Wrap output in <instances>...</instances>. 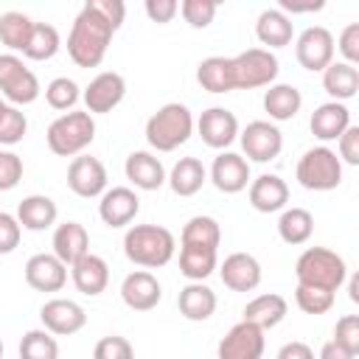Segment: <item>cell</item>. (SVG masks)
I'll return each mask as SVG.
<instances>
[{"mask_svg": "<svg viewBox=\"0 0 359 359\" xmlns=\"http://www.w3.org/2000/svg\"><path fill=\"white\" fill-rule=\"evenodd\" d=\"M115 28L109 25V20L98 11L95 0H87L81 6V11L76 14L70 34H67V56L79 65V67H98L107 56V48L112 42Z\"/></svg>", "mask_w": 359, "mask_h": 359, "instance_id": "6da1fadb", "label": "cell"}, {"mask_svg": "<svg viewBox=\"0 0 359 359\" xmlns=\"http://www.w3.org/2000/svg\"><path fill=\"white\" fill-rule=\"evenodd\" d=\"M177 238L163 224H132L123 236V255L143 269H160L174 258Z\"/></svg>", "mask_w": 359, "mask_h": 359, "instance_id": "7a4b0ae2", "label": "cell"}, {"mask_svg": "<svg viewBox=\"0 0 359 359\" xmlns=\"http://www.w3.org/2000/svg\"><path fill=\"white\" fill-rule=\"evenodd\" d=\"M194 115L185 104L168 101L146 121V140L154 151H174L194 135Z\"/></svg>", "mask_w": 359, "mask_h": 359, "instance_id": "3957f363", "label": "cell"}, {"mask_svg": "<svg viewBox=\"0 0 359 359\" xmlns=\"http://www.w3.org/2000/svg\"><path fill=\"white\" fill-rule=\"evenodd\" d=\"M294 278L303 286H317L337 294V289L348 278V264L339 252L328 247H306L294 264Z\"/></svg>", "mask_w": 359, "mask_h": 359, "instance_id": "277c9868", "label": "cell"}, {"mask_svg": "<svg viewBox=\"0 0 359 359\" xmlns=\"http://www.w3.org/2000/svg\"><path fill=\"white\" fill-rule=\"evenodd\" d=\"M48 149L59 157H79L95 140V121L87 109L62 112L45 132Z\"/></svg>", "mask_w": 359, "mask_h": 359, "instance_id": "5b68a950", "label": "cell"}, {"mask_svg": "<svg viewBox=\"0 0 359 359\" xmlns=\"http://www.w3.org/2000/svg\"><path fill=\"white\" fill-rule=\"evenodd\" d=\"M294 177L306 191H334L342 182V163L334 149L311 146L300 154L294 165Z\"/></svg>", "mask_w": 359, "mask_h": 359, "instance_id": "8992f818", "label": "cell"}, {"mask_svg": "<svg viewBox=\"0 0 359 359\" xmlns=\"http://www.w3.org/2000/svg\"><path fill=\"white\" fill-rule=\"evenodd\" d=\"M233 65V81L236 90H255V87H269L278 79V56L266 48H247L236 56H230Z\"/></svg>", "mask_w": 359, "mask_h": 359, "instance_id": "52a82bcc", "label": "cell"}, {"mask_svg": "<svg viewBox=\"0 0 359 359\" xmlns=\"http://www.w3.org/2000/svg\"><path fill=\"white\" fill-rule=\"evenodd\" d=\"M238 143H241V157L250 163H269L280 154L283 149V135L272 121H250L244 129H238Z\"/></svg>", "mask_w": 359, "mask_h": 359, "instance_id": "ba28073f", "label": "cell"}, {"mask_svg": "<svg viewBox=\"0 0 359 359\" xmlns=\"http://www.w3.org/2000/svg\"><path fill=\"white\" fill-rule=\"evenodd\" d=\"M294 56L303 70L323 73L334 62V34L325 25H309L294 39Z\"/></svg>", "mask_w": 359, "mask_h": 359, "instance_id": "9c48e42d", "label": "cell"}, {"mask_svg": "<svg viewBox=\"0 0 359 359\" xmlns=\"http://www.w3.org/2000/svg\"><path fill=\"white\" fill-rule=\"evenodd\" d=\"M107 168L93 154H79L67 165V188L81 199H95L107 191Z\"/></svg>", "mask_w": 359, "mask_h": 359, "instance_id": "30bf717a", "label": "cell"}, {"mask_svg": "<svg viewBox=\"0 0 359 359\" xmlns=\"http://www.w3.org/2000/svg\"><path fill=\"white\" fill-rule=\"evenodd\" d=\"M266 337L252 323H236L216 345V359H261Z\"/></svg>", "mask_w": 359, "mask_h": 359, "instance_id": "8fae6325", "label": "cell"}, {"mask_svg": "<svg viewBox=\"0 0 359 359\" xmlns=\"http://www.w3.org/2000/svg\"><path fill=\"white\" fill-rule=\"evenodd\" d=\"M123 95H126V79L121 73H115V70L98 73L84 87V93H81L84 107H87L90 115H107V112H112L123 101Z\"/></svg>", "mask_w": 359, "mask_h": 359, "instance_id": "7c38bea8", "label": "cell"}, {"mask_svg": "<svg viewBox=\"0 0 359 359\" xmlns=\"http://www.w3.org/2000/svg\"><path fill=\"white\" fill-rule=\"evenodd\" d=\"M39 320H42V325H45L48 334H53V337H70V334H76V331L84 328L87 311L76 300H70V297H50V300L42 303Z\"/></svg>", "mask_w": 359, "mask_h": 359, "instance_id": "4fadbf2b", "label": "cell"}, {"mask_svg": "<svg viewBox=\"0 0 359 359\" xmlns=\"http://www.w3.org/2000/svg\"><path fill=\"white\" fill-rule=\"evenodd\" d=\"M194 126H196L202 143L210 146V149H216V151H224L238 137V118H236V112H230L224 107L205 109Z\"/></svg>", "mask_w": 359, "mask_h": 359, "instance_id": "5bb4252c", "label": "cell"}, {"mask_svg": "<svg viewBox=\"0 0 359 359\" xmlns=\"http://www.w3.org/2000/svg\"><path fill=\"white\" fill-rule=\"evenodd\" d=\"M98 199V216L107 227H129L140 213V196L126 185L107 188Z\"/></svg>", "mask_w": 359, "mask_h": 359, "instance_id": "9a60e30c", "label": "cell"}, {"mask_svg": "<svg viewBox=\"0 0 359 359\" xmlns=\"http://www.w3.org/2000/svg\"><path fill=\"white\" fill-rule=\"evenodd\" d=\"M208 180L222 194H238L250 185V163L236 151H219L213 157V165L208 171Z\"/></svg>", "mask_w": 359, "mask_h": 359, "instance_id": "2e32d148", "label": "cell"}, {"mask_svg": "<svg viewBox=\"0 0 359 359\" xmlns=\"http://www.w3.org/2000/svg\"><path fill=\"white\" fill-rule=\"evenodd\" d=\"M121 300L132 311H151L163 300V286L149 269H135L121 283Z\"/></svg>", "mask_w": 359, "mask_h": 359, "instance_id": "e0dca14e", "label": "cell"}, {"mask_svg": "<svg viewBox=\"0 0 359 359\" xmlns=\"http://www.w3.org/2000/svg\"><path fill=\"white\" fill-rule=\"evenodd\" d=\"M219 278L230 292H252L261 283V264L252 252H230L219 266Z\"/></svg>", "mask_w": 359, "mask_h": 359, "instance_id": "ac0fdd59", "label": "cell"}, {"mask_svg": "<svg viewBox=\"0 0 359 359\" xmlns=\"http://www.w3.org/2000/svg\"><path fill=\"white\" fill-rule=\"evenodd\" d=\"M25 283L36 292H62L67 283V266L53 252H36L25 261Z\"/></svg>", "mask_w": 359, "mask_h": 359, "instance_id": "d6986e66", "label": "cell"}, {"mask_svg": "<svg viewBox=\"0 0 359 359\" xmlns=\"http://www.w3.org/2000/svg\"><path fill=\"white\" fill-rule=\"evenodd\" d=\"M247 196L258 213H278L289 202V185L278 174H261V177L250 180Z\"/></svg>", "mask_w": 359, "mask_h": 359, "instance_id": "ffe728a7", "label": "cell"}, {"mask_svg": "<svg viewBox=\"0 0 359 359\" xmlns=\"http://www.w3.org/2000/svg\"><path fill=\"white\" fill-rule=\"evenodd\" d=\"M50 247H53V255L65 266H73L81 255L90 252V233H87V227L81 222H62L53 230Z\"/></svg>", "mask_w": 359, "mask_h": 359, "instance_id": "44dd1931", "label": "cell"}, {"mask_svg": "<svg viewBox=\"0 0 359 359\" xmlns=\"http://www.w3.org/2000/svg\"><path fill=\"white\" fill-rule=\"evenodd\" d=\"M123 174L140 191H157L165 185V168L151 151H132L123 163Z\"/></svg>", "mask_w": 359, "mask_h": 359, "instance_id": "7402d4cb", "label": "cell"}, {"mask_svg": "<svg viewBox=\"0 0 359 359\" xmlns=\"http://www.w3.org/2000/svg\"><path fill=\"white\" fill-rule=\"evenodd\" d=\"M70 280H73V286H76L81 294L98 297V294L107 289V283H109V266H107V261H104L101 255L87 252V255H81V258L70 266Z\"/></svg>", "mask_w": 359, "mask_h": 359, "instance_id": "603a6c76", "label": "cell"}, {"mask_svg": "<svg viewBox=\"0 0 359 359\" xmlns=\"http://www.w3.org/2000/svg\"><path fill=\"white\" fill-rule=\"evenodd\" d=\"M241 314H244V317H241L244 323H252L255 328L269 331V328H275V325H280V323L286 320V314H289V303H286L283 294H278V292H266V294L252 297V300L244 306Z\"/></svg>", "mask_w": 359, "mask_h": 359, "instance_id": "cb8c5ba5", "label": "cell"}, {"mask_svg": "<svg viewBox=\"0 0 359 359\" xmlns=\"http://www.w3.org/2000/svg\"><path fill=\"white\" fill-rule=\"evenodd\" d=\"M255 36L261 45H266V50L286 48L294 39V22L280 8H264L255 20Z\"/></svg>", "mask_w": 359, "mask_h": 359, "instance_id": "d4e9b609", "label": "cell"}, {"mask_svg": "<svg viewBox=\"0 0 359 359\" xmlns=\"http://www.w3.org/2000/svg\"><path fill=\"white\" fill-rule=\"evenodd\" d=\"M309 126H311V135L317 140H323V143L337 140L351 126V109L345 104H339V101H325L311 112Z\"/></svg>", "mask_w": 359, "mask_h": 359, "instance_id": "484cf974", "label": "cell"}, {"mask_svg": "<svg viewBox=\"0 0 359 359\" xmlns=\"http://www.w3.org/2000/svg\"><path fill=\"white\" fill-rule=\"evenodd\" d=\"M216 292L202 280H188V286H182L177 297L180 314L191 323H205L216 311Z\"/></svg>", "mask_w": 359, "mask_h": 359, "instance_id": "4316f807", "label": "cell"}, {"mask_svg": "<svg viewBox=\"0 0 359 359\" xmlns=\"http://www.w3.org/2000/svg\"><path fill=\"white\" fill-rule=\"evenodd\" d=\"M56 216H59V208L45 194H31L17 205V222L22 230H31V233H42V230L53 227Z\"/></svg>", "mask_w": 359, "mask_h": 359, "instance_id": "83f0119b", "label": "cell"}, {"mask_svg": "<svg viewBox=\"0 0 359 359\" xmlns=\"http://www.w3.org/2000/svg\"><path fill=\"white\" fill-rule=\"evenodd\" d=\"M165 182L177 196H194L208 182V168L202 165L199 157H180L174 168L165 174Z\"/></svg>", "mask_w": 359, "mask_h": 359, "instance_id": "f1b7e54d", "label": "cell"}, {"mask_svg": "<svg viewBox=\"0 0 359 359\" xmlns=\"http://www.w3.org/2000/svg\"><path fill=\"white\" fill-rule=\"evenodd\" d=\"M196 81L202 90L222 95V93H233L236 81H233V65L230 56H208L199 62L196 67Z\"/></svg>", "mask_w": 359, "mask_h": 359, "instance_id": "f546056e", "label": "cell"}, {"mask_svg": "<svg viewBox=\"0 0 359 359\" xmlns=\"http://www.w3.org/2000/svg\"><path fill=\"white\" fill-rule=\"evenodd\" d=\"M323 90L331 95V101L345 104L359 90V70L353 65H345V62H331L323 70Z\"/></svg>", "mask_w": 359, "mask_h": 359, "instance_id": "4dcf8cb0", "label": "cell"}, {"mask_svg": "<svg viewBox=\"0 0 359 359\" xmlns=\"http://www.w3.org/2000/svg\"><path fill=\"white\" fill-rule=\"evenodd\" d=\"M303 107V95L294 84H269L264 93V112L272 121H292Z\"/></svg>", "mask_w": 359, "mask_h": 359, "instance_id": "1f68e13d", "label": "cell"}, {"mask_svg": "<svg viewBox=\"0 0 359 359\" xmlns=\"http://www.w3.org/2000/svg\"><path fill=\"white\" fill-rule=\"evenodd\" d=\"M216 266H219V250L180 244V272L188 280H205L208 275H213Z\"/></svg>", "mask_w": 359, "mask_h": 359, "instance_id": "d6a6232c", "label": "cell"}, {"mask_svg": "<svg viewBox=\"0 0 359 359\" xmlns=\"http://www.w3.org/2000/svg\"><path fill=\"white\" fill-rule=\"evenodd\" d=\"M314 233V216L306 210V208H283L280 210V219H278V236L280 241L297 247V244H306Z\"/></svg>", "mask_w": 359, "mask_h": 359, "instance_id": "836d02e7", "label": "cell"}, {"mask_svg": "<svg viewBox=\"0 0 359 359\" xmlns=\"http://www.w3.org/2000/svg\"><path fill=\"white\" fill-rule=\"evenodd\" d=\"M180 244H194V247H210L219 250L222 244V227L213 216H191L180 233Z\"/></svg>", "mask_w": 359, "mask_h": 359, "instance_id": "e575fe53", "label": "cell"}, {"mask_svg": "<svg viewBox=\"0 0 359 359\" xmlns=\"http://www.w3.org/2000/svg\"><path fill=\"white\" fill-rule=\"evenodd\" d=\"M59 48H62L59 31L50 22H34V31H31V39H28L22 56L31 62H48L59 53Z\"/></svg>", "mask_w": 359, "mask_h": 359, "instance_id": "d590c367", "label": "cell"}, {"mask_svg": "<svg viewBox=\"0 0 359 359\" xmlns=\"http://www.w3.org/2000/svg\"><path fill=\"white\" fill-rule=\"evenodd\" d=\"M34 31V20L22 11H6L0 14V42L14 53V50H25L28 39Z\"/></svg>", "mask_w": 359, "mask_h": 359, "instance_id": "8d00e7d4", "label": "cell"}, {"mask_svg": "<svg viewBox=\"0 0 359 359\" xmlns=\"http://www.w3.org/2000/svg\"><path fill=\"white\" fill-rule=\"evenodd\" d=\"M20 359H59V342L45 328H34L20 339Z\"/></svg>", "mask_w": 359, "mask_h": 359, "instance_id": "74e56055", "label": "cell"}, {"mask_svg": "<svg viewBox=\"0 0 359 359\" xmlns=\"http://www.w3.org/2000/svg\"><path fill=\"white\" fill-rule=\"evenodd\" d=\"M81 98V90L73 79L67 76H56L48 87H45V101L50 109H59V112H70Z\"/></svg>", "mask_w": 359, "mask_h": 359, "instance_id": "f35d334b", "label": "cell"}, {"mask_svg": "<svg viewBox=\"0 0 359 359\" xmlns=\"http://www.w3.org/2000/svg\"><path fill=\"white\" fill-rule=\"evenodd\" d=\"M28 132V118L20 107H11V104H3L0 109V146H14L25 137Z\"/></svg>", "mask_w": 359, "mask_h": 359, "instance_id": "ab89813d", "label": "cell"}, {"mask_svg": "<svg viewBox=\"0 0 359 359\" xmlns=\"http://www.w3.org/2000/svg\"><path fill=\"white\" fill-rule=\"evenodd\" d=\"M294 303H297V309L306 311V314H325V311L334 306V292L297 283V289H294Z\"/></svg>", "mask_w": 359, "mask_h": 359, "instance_id": "60d3db41", "label": "cell"}, {"mask_svg": "<svg viewBox=\"0 0 359 359\" xmlns=\"http://www.w3.org/2000/svg\"><path fill=\"white\" fill-rule=\"evenodd\" d=\"M39 93H42V87H39L36 73H34V70H25V73L3 93V98H6L11 107H28V104H34V101L39 98Z\"/></svg>", "mask_w": 359, "mask_h": 359, "instance_id": "b9f144b4", "label": "cell"}, {"mask_svg": "<svg viewBox=\"0 0 359 359\" xmlns=\"http://www.w3.org/2000/svg\"><path fill=\"white\" fill-rule=\"evenodd\" d=\"M216 11H219L216 0H182L180 3V14L191 28H208L213 22Z\"/></svg>", "mask_w": 359, "mask_h": 359, "instance_id": "7bdbcfd3", "label": "cell"}, {"mask_svg": "<svg viewBox=\"0 0 359 359\" xmlns=\"http://www.w3.org/2000/svg\"><path fill=\"white\" fill-rule=\"evenodd\" d=\"M334 345H339L345 353H359V314H342L334 325Z\"/></svg>", "mask_w": 359, "mask_h": 359, "instance_id": "ee69618b", "label": "cell"}, {"mask_svg": "<svg viewBox=\"0 0 359 359\" xmlns=\"http://www.w3.org/2000/svg\"><path fill=\"white\" fill-rule=\"evenodd\" d=\"M93 359H135V348L126 337H118V334H109V337H101L93 348Z\"/></svg>", "mask_w": 359, "mask_h": 359, "instance_id": "f6af8a7d", "label": "cell"}, {"mask_svg": "<svg viewBox=\"0 0 359 359\" xmlns=\"http://www.w3.org/2000/svg\"><path fill=\"white\" fill-rule=\"evenodd\" d=\"M334 50L342 53V62L345 65H353L356 67V62H359V22H348L339 31V36L334 42Z\"/></svg>", "mask_w": 359, "mask_h": 359, "instance_id": "bcb514c9", "label": "cell"}, {"mask_svg": "<svg viewBox=\"0 0 359 359\" xmlns=\"http://www.w3.org/2000/svg\"><path fill=\"white\" fill-rule=\"evenodd\" d=\"M22 180V157L14 151H0V191L17 188Z\"/></svg>", "mask_w": 359, "mask_h": 359, "instance_id": "7dc6e473", "label": "cell"}, {"mask_svg": "<svg viewBox=\"0 0 359 359\" xmlns=\"http://www.w3.org/2000/svg\"><path fill=\"white\" fill-rule=\"evenodd\" d=\"M20 238H22V227L17 222V216L0 210V255H8L20 247Z\"/></svg>", "mask_w": 359, "mask_h": 359, "instance_id": "c3c4849f", "label": "cell"}, {"mask_svg": "<svg viewBox=\"0 0 359 359\" xmlns=\"http://www.w3.org/2000/svg\"><path fill=\"white\" fill-rule=\"evenodd\" d=\"M337 157H339V163L359 165V126L351 123V126L337 137Z\"/></svg>", "mask_w": 359, "mask_h": 359, "instance_id": "681fc988", "label": "cell"}, {"mask_svg": "<svg viewBox=\"0 0 359 359\" xmlns=\"http://www.w3.org/2000/svg\"><path fill=\"white\" fill-rule=\"evenodd\" d=\"M28 67L17 53H0V93H6Z\"/></svg>", "mask_w": 359, "mask_h": 359, "instance_id": "f907efd6", "label": "cell"}, {"mask_svg": "<svg viewBox=\"0 0 359 359\" xmlns=\"http://www.w3.org/2000/svg\"><path fill=\"white\" fill-rule=\"evenodd\" d=\"M143 8H146V17H149L151 22L165 25V22H171V20L177 17L180 3H177V0H146Z\"/></svg>", "mask_w": 359, "mask_h": 359, "instance_id": "816d5d0a", "label": "cell"}, {"mask_svg": "<svg viewBox=\"0 0 359 359\" xmlns=\"http://www.w3.org/2000/svg\"><path fill=\"white\" fill-rule=\"evenodd\" d=\"M95 6H98V11L109 20V25H112L115 31L123 25V17H126V6H123V0H95Z\"/></svg>", "mask_w": 359, "mask_h": 359, "instance_id": "f5cc1de1", "label": "cell"}, {"mask_svg": "<svg viewBox=\"0 0 359 359\" xmlns=\"http://www.w3.org/2000/svg\"><path fill=\"white\" fill-rule=\"evenodd\" d=\"M275 359H314V351H311V345H306V342H300V339H292V342H286V345L278 351Z\"/></svg>", "mask_w": 359, "mask_h": 359, "instance_id": "db71d44e", "label": "cell"}, {"mask_svg": "<svg viewBox=\"0 0 359 359\" xmlns=\"http://www.w3.org/2000/svg\"><path fill=\"white\" fill-rule=\"evenodd\" d=\"M325 3L323 0H311V3H294V0H280L278 8L289 17V14H306V11H320Z\"/></svg>", "mask_w": 359, "mask_h": 359, "instance_id": "11a10c76", "label": "cell"}, {"mask_svg": "<svg viewBox=\"0 0 359 359\" xmlns=\"http://www.w3.org/2000/svg\"><path fill=\"white\" fill-rule=\"evenodd\" d=\"M317 359H356V356H351V353H345L339 345H334V342H325L323 348H320V356Z\"/></svg>", "mask_w": 359, "mask_h": 359, "instance_id": "9f6ffc18", "label": "cell"}, {"mask_svg": "<svg viewBox=\"0 0 359 359\" xmlns=\"http://www.w3.org/2000/svg\"><path fill=\"white\" fill-rule=\"evenodd\" d=\"M345 280H348V289H351V300L359 303V275H351V278H345Z\"/></svg>", "mask_w": 359, "mask_h": 359, "instance_id": "6f0895ef", "label": "cell"}, {"mask_svg": "<svg viewBox=\"0 0 359 359\" xmlns=\"http://www.w3.org/2000/svg\"><path fill=\"white\" fill-rule=\"evenodd\" d=\"M0 359H3V337H0Z\"/></svg>", "mask_w": 359, "mask_h": 359, "instance_id": "680465c9", "label": "cell"}, {"mask_svg": "<svg viewBox=\"0 0 359 359\" xmlns=\"http://www.w3.org/2000/svg\"><path fill=\"white\" fill-rule=\"evenodd\" d=\"M3 104H6V101H3V98H0V109H3Z\"/></svg>", "mask_w": 359, "mask_h": 359, "instance_id": "91938a15", "label": "cell"}]
</instances>
